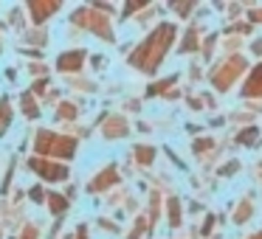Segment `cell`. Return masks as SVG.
I'll return each mask as SVG.
<instances>
[{
	"label": "cell",
	"instance_id": "obj_1",
	"mask_svg": "<svg viewBox=\"0 0 262 239\" xmlns=\"http://www.w3.org/2000/svg\"><path fill=\"white\" fill-rule=\"evenodd\" d=\"M175 34H178V29L172 23H161L158 29L136 48V54L130 57V65L138 68V70H144V74H155L158 65H161V59L166 57V51H169V45L175 42Z\"/></svg>",
	"mask_w": 262,
	"mask_h": 239
},
{
	"label": "cell",
	"instance_id": "obj_2",
	"mask_svg": "<svg viewBox=\"0 0 262 239\" xmlns=\"http://www.w3.org/2000/svg\"><path fill=\"white\" fill-rule=\"evenodd\" d=\"M245 68H248V65H245V59L239 57V54H237V57H228L226 62L220 65V68L211 70V85H214L217 90L226 93L228 87H231L234 82H237L239 76H243V70H245Z\"/></svg>",
	"mask_w": 262,
	"mask_h": 239
},
{
	"label": "cell",
	"instance_id": "obj_3",
	"mask_svg": "<svg viewBox=\"0 0 262 239\" xmlns=\"http://www.w3.org/2000/svg\"><path fill=\"white\" fill-rule=\"evenodd\" d=\"M37 149H40V152H54V155H59V158H71L74 149H76V141H71V138H57L54 132H40Z\"/></svg>",
	"mask_w": 262,
	"mask_h": 239
},
{
	"label": "cell",
	"instance_id": "obj_4",
	"mask_svg": "<svg viewBox=\"0 0 262 239\" xmlns=\"http://www.w3.org/2000/svg\"><path fill=\"white\" fill-rule=\"evenodd\" d=\"M31 169H37L40 172L42 177H46V180H51V183H59V180H65V177H68V169H65V166H57V163H42V160H31Z\"/></svg>",
	"mask_w": 262,
	"mask_h": 239
},
{
	"label": "cell",
	"instance_id": "obj_5",
	"mask_svg": "<svg viewBox=\"0 0 262 239\" xmlns=\"http://www.w3.org/2000/svg\"><path fill=\"white\" fill-rule=\"evenodd\" d=\"M243 96H248V99L262 96V65H256V68L251 70L248 82H245V87H243Z\"/></svg>",
	"mask_w": 262,
	"mask_h": 239
},
{
	"label": "cell",
	"instance_id": "obj_6",
	"mask_svg": "<svg viewBox=\"0 0 262 239\" xmlns=\"http://www.w3.org/2000/svg\"><path fill=\"white\" fill-rule=\"evenodd\" d=\"M82 62H85V51H71V54H62L59 57V70H79Z\"/></svg>",
	"mask_w": 262,
	"mask_h": 239
},
{
	"label": "cell",
	"instance_id": "obj_7",
	"mask_svg": "<svg viewBox=\"0 0 262 239\" xmlns=\"http://www.w3.org/2000/svg\"><path fill=\"white\" fill-rule=\"evenodd\" d=\"M116 177H119V175H116V169H113V166H107V169H104L102 175H99L96 180L91 183V192H99V188H107V186H113V183H116Z\"/></svg>",
	"mask_w": 262,
	"mask_h": 239
},
{
	"label": "cell",
	"instance_id": "obj_8",
	"mask_svg": "<svg viewBox=\"0 0 262 239\" xmlns=\"http://www.w3.org/2000/svg\"><path fill=\"white\" fill-rule=\"evenodd\" d=\"M104 132H107V138H119V135H124V132H127L124 118H113L107 127H104Z\"/></svg>",
	"mask_w": 262,
	"mask_h": 239
},
{
	"label": "cell",
	"instance_id": "obj_9",
	"mask_svg": "<svg viewBox=\"0 0 262 239\" xmlns=\"http://www.w3.org/2000/svg\"><path fill=\"white\" fill-rule=\"evenodd\" d=\"M251 211H254V205H251L248 200H243V203H239V208L234 211V222H237V225H239V222H245L251 217Z\"/></svg>",
	"mask_w": 262,
	"mask_h": 239
},
{
	"label": "cell",
	"instance_id": "obj_10",
	"mask_svg": "<svg viewBox=\"0 0 262 239\" xmlns=\"http://www.w3.org/2000/svg\"><path fill=\"white\" fill-rule=\"evenodd\" d=\"M136 158H138V163H152L155 149L152 147H136Z\"/></svg>",
	"mask_w": 262,
	"mask_h": 239
},
{
	"label": "cell",
	"instance_id": "obj_11",
	"mask_svg": "<svg viewBox=\"0 0 262 239\" xmlns=\"http://www.w3.org/2000/svg\"><path fill=\"white\" fill-rule=\"evenodd\" d=\"M169 225L172 228L181 225V205H178V200H169Z\"/></svg>",
	"mask_w": 262,
	"mask_h": 239
},
{
	"label": "cell",
	"instance_id": "obj_12",
	"mask_svg": "<svg viewBox=\"0 0 262 239\" xmlns=\"http://www.w3.org/2000/svg\"><path fill=\"white\" fill-rule=\"evenodd\" d=\"M48 203H51V211H54V214H62V211L68 208L65 197H59V194H51V197H48Z\"/></svg>",
	"mask_w": 262,
	"mask_h": 239
},
{
	"label": "cell",
	"instance_id": "obj_13",
	"mask_svg": "<svg viewBox=\"0 0 262 239\" xmlns=\"http://www.w3.org/2000/svg\"><path fill=\"white\" fill-rule=\"evenodd\" d=\"M237 144H245V147L256 144V130H243V132L237 135Z\"/></svg>",
	"mask_w": 262,
	"mask_h": 239
},
{
	"label": "cell",
	"instance_id": "obj_14",
	"mask_svg": "<svg viewBox=\"0 0 262 239\" xmlns=\"http://www.w3.org/2000/svg\"><path fill=\"white\" fill-rule=\"evenodd\" d=\"M175 85V76H169V79H164V82H158V85H152L149 87V96H158V93H164L166 87H172Z\"/></svg>",
	"mask_w": 262,
	"mask_h": 239
},
{
	"label": "cell",
	"instance_id": "obj_15",
	"mask_svg": "<svg viewBox=\"0 0 262 239\" xmlns=\"http://www.w3.org/2000/svg\"><path fill=\"white\" fill-rule=\"evenodd\" d=\"M194 48H198V34H194V31H189L186 40H183V45H181V51L186 54V51H194Z\"/></svg>",
	"mask_w": 262,
	"mask_h": 239
},
{
	"label": "cell",
	"instance_id": "obj_16",
	"mask_svg": "<svg viewBox=\"0 0 262 239\" xmlns=\"http://www.w3.org/2000/svg\"><path fill=\"white\" fill-rule=\"evenodd\" d=\"M9 118H12L9 115V102H0V132L9 127Z\"/></svg>",
	"mask_w": 262,
	"mask_h": 239
},
{
	"label": "cell",
	"instance_id": "obj_17",
	"mask_svg": "<svg viewBox=\"0 0 262 239\" xmlns=\"http://www.w3.org/2000/svg\"><path fill=\"white\" fill-rule=\"evenodd\" d=\"M57 3H48V6H40V3H34V14H37V20L42 17V14H51V12H57Z\"/></svg>",
	"mask_w": 262,
	"mask_h": 239
},
{
	"label": "cell",
	"instance_id": "obj_18",
	"mask_svg": "<svg viewBox=\"0 0 262 239\" xmlns=\"http://www.w3.org/2000/svg\"><path fill=\"white\" fill-rule=\"evenodd\" d=\"M23 107H26V115H29V118L37 115V107H34V102H31V96H23Z\"/></svg>",
	"mask_w": 262,
	"mask_h": 239
},
{
	"label": "cell",
	"instance_id": "obj_19",
	"mask_svg": "<svg viewBox=\"0 0 262 239\" xmlns=\"http://www.w3.org/2000/svg\"><path fill=\"white\" fill-rule=\"evenodd\" d=\"M234 169H239V163H228V166H223L220 175H228V172H234Z\"/></svg>",
	"mask_w": 262,
	"mask_h": 239
},
{
	"label": "cell",
	"instance_id": "obj_20",
	"mask_svg": "<svg viewBox=\"0 0 262 239\" xmlns=\"http://www.w3.org/2000/svg\"><path fill=\"white\" fill-rule=\"evenodd\" d=\"M251 20H254V23H262V9H256V12H251Z\"/></svg>",
	"mask_w": 262,
	"mask_h": 239
},
{
	"label": "cell",
	"instance_id": "obj_21",
	"mask_svg": "<svg viewBox=\"0 0 262 239\" xmlns=\"http://www.w3.org/2000/svg\"><path fill=\"white\" fill-rule=\"evenodd\" d=\"M31 197H34V200H42V188H40V186L31 188Z\"/></svg>",
	"mask_w": 262,
	"mask_h": 239
},
{
	"label": "cell",
	"instance_id": "obj_22",
	"mask_svg": "<svg viewBox=\"0 0 262 239\" xmlns=\"http://www.w3.org/2000/svg\"><path fill=\"white\" fill-rule=\"evenodd\" d=\"M251 48H254V54H262V40H259V42H254Z\"/></svg>",
	"mask_w": 262,
	"mask_h": 239
},
{
	"label": "cell",
	"instance_id": "obj_23",
	"mask_svg": "<svg viewBox=\"0 0 262 239\" xmlns=\"http://www.w3.org/2000/svg\"><path fill=\"white\" fill-rule=\"evenodd\" d=\"M76 239H88V233H85V228H79V233H76Z\"/></svg>",
	"mask_w": 262,
	"mask_h": 239
},
{
	"label": "cell",
	"instance_id": "obj_24",
	"mask_svg": "<svg viewBox=\"0 0 262 239\" xmlns=\"http://www.w3.org/2000/svg\"><path fill=\"white\" fill-rule=\"evenodd\" d=\"M251 239H262V231H259V233H254V236H251Z\"/></svg>",
	"mask_w": 262,
	"mask_h": 239
}]
</instances>
